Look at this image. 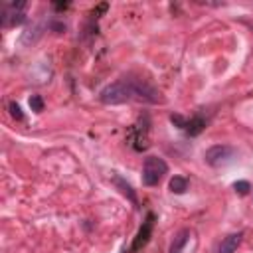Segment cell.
Here are the masks:
<instances>
[{
  "label": "cell",
  "mask_w": 253,
  "mask_h": 253,
  "mask_svg": "<svg viewBox=\"0 0 253 253\" xmlns=\"http://www.w3.org/2000/svg\"><path fill=\"white\" fill-rule=\"evenodd\" d=\"M99 101L103 105H123L128 101H140V103L156 105L162 101V97H160V91L156 87H152L148 81L123 77L119 81L105 85L99 91Z\"/></svg>",
  "instance_id": "cell-1"
},
{
  "label": "cell",
  "mask_w": 253,
  "mask_h": 253,
  "mask_svg": "<svg viewBox=\"0 0 253 253\" xmlns=\"http://www.w3.org/2000/svg\"><path fill=\"white\" fill-rule=\"evenodd\" d=\"M166 172H168V164L164 162V158L150 154L142 162V184L144 186H156Z\"/></svg>",
  "instance_id": "cell-2"
},
{
  "label": "cell",
  "mask_w": 253,
  "mask_h": 253,
  "mask_svg": "<svg viewBox=\"0 0 253 253\" xmlns=\"http://www.w3.org/2000/svg\"><path fill=\"white\" fill-rule=\"evenodd\" d=\"M237 158V150L231 144H213L204 152V160L211 168H221Z\"/></svg>",
  "instance_id": "cell-3"
},
{
  "label": "cell",
  "mask_w": 253,
  "mask_h": 253,
  "mask_svg": "<svg viewBox=\"0 0 253 253\" xmlns=\"http://www.w3.org/2000/svg\"><path fill=\"white\" fill-rule=\"evenodd\" d=\"M24 8H26V2H12V4H6L0 12V20H2V28H10V26H18L26 20V14H24Z\"/></svg>",
  "instance_id": "cell-4"
},
{
  "label": "cell",
  "mask_w": 253,
  "mask_h": 253,
  "mask_svg": "<svg viewBox=\"0 0 253 253\" xmlns=\"http://www.w3.org/2000/svg\"><path fill=\"white\" fill-rule=\"evenodd\" d=\"M170 121H172L174 126L186 130L190 136H196V134H200V132L206 128V119L200 117V115H196V117H192V119H186V117H182V115H170Z\"/></svg>",
  "instance_id": "cell-5"
},
{
  "label": "cell",
  "mask_w": 253,
  "mask_h": 253,
  "mask_svg": "<svg viewBox=\"0 0 253 253\" xmlns=\"http://www.w3.org/2000/svg\"><path fill=\"white\" fill-rule=\"evenodd\" d=\"M152 227H154V213H146V219H144L142 225L138 227V233H136V237H134V241H132L128 253H136V251H140V249L148 243V239H150V235H152Z\"/></svg>",
  "instance_id": "cell-6"
},
{
  "label": "cell",
  "mask_w": 253,
  "mask_h": 253,
  "mask_svg": "<svg viewBox=\"0 0 253 253\" xmlns=\"http://www.w3.org/2000/svg\"><path fill=\"white\" fill-rule=\"evenodd\" d=\"M241 239H243V231L229 233L227 237L221 239V243L217 245V251H215V253H235V249L239 247Z\"/></svg>",
  "instance_id": "cell-7"
},
{
  "label": "cell",
  "mask_w": 253,
  "mask_h": 253,
  "mask_svg": "<svg viewBox=\"0 0 253 253\" xmlns=\"http://www.w3.org/2000/svg\"><path fill=\"white\" fill-rule=\"evenodd\" d=\"M188 237H190V229H180L176 235H174V239H172V243H170V249H168V253H182V249H184V245L188 243Z\"/></svg>",
  "instance_id": "cell-8"
},
{
  "label": "cell",
  "mask_w": 253,
  "mask_h": 253,
  "mask_svg": "<svg viewBox=\"0 0 253 253\" xmlns=\"http://www.w3.org/2000/svg\"><path fill=\"white\" fill-rule=\"evenodd\" d=\"M113 182H115V186H117V188H119V190H121V192H123V194H125V196H126V198L136 206V194L132 192V186H130L128 182H125L119 174H115V176H113Z\"/></svg>",
  "instance_id": "cell-9"
},
{
  "label": "cell",
  "mask_w": 253,
  "mask_h": 253,
  "mask_svg": "<svg viewBox=\"0 0 253 253\" xmlns=\"http://www.w3.org/2000/svg\"><path fill=\"white\" fill-rule=\"evenodd\" d=\"M168 188L172 194H184L188 190V178L186 176H172Z\"/></svg>",
  "instance_id": "cell-10"
},
{
  "label": "cell",
  "mask_w": 253,
  "mask_h": 253,
  "mask_svg": "<svg viewBox=\"0 0 253 253\" xmlns=\"http://www.w3.org/2000/svg\"><path fill=\"white\" fill-rule=\"evenodd\" d=\"M30 109L34 113H42L43 111V99H42V95H32L30 97Z\"/></svg>",
  "instance_id": "cell-11"
},
{
  "label": "cell",
  "mask_w": 253,
  "mask_h": 253,
  "mask_svg": "<svg viewBox=\"0 0 253 253\" xmlns=\"http://www.w3.org/2000/svg\"><path fill=\"white\" fill-rule=\"evenodd\" d=\"M233 190H235L237 194L245 196V194L251 190V184H249L247 180H237V182H233Z\"/></svg>",
  "instance_id": "cell-12"
},
{
  "label": "cell",
  "mask_w": 253,
  "mask_h": 253,
  "mask_svg": "<svg viewBox=\"0 0 253 253\" xmlns=\"http://www.w3.org/2000/svg\"><path fill=\"white\" fill-rule=\"evenodd\" d=\"M8 109H10V115H12L16 121H22V119H24V113H22V109H20L18 103L10 101V103H8Z\"/></svg>",
  "instance_id": "cell-13"
}]
</instances>
